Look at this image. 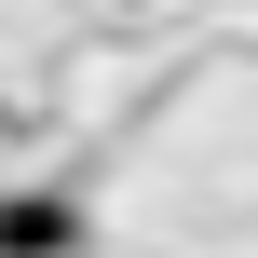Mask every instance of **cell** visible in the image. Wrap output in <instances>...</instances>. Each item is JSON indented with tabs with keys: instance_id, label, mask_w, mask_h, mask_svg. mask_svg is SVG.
<instances>
[{
	"instance_id": "1",
	"label": "cell",
	"mask_w": 258,
	"mask_h": 258,
	"mask_svg": "<svg viewBox=\"0 0 258 258\" xmlns=\"http://www.w3.org/2000/svg\"><path fill=\"white\" fill-rule=\"evenodd\" d=\"M82 245V218H68V204H41V190H27V204H0V258H68Z\"/></svg>"
}]
</instances>
